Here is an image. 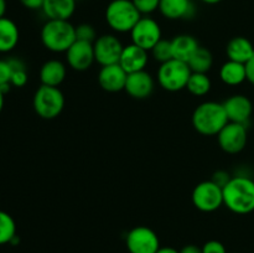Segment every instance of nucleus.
<instances>
[{
  "mask_svg": "<svg viewBox=\"0 0 254 253\" xmlns=\"http://www.w3.org/2000/svg\"><path fill=\"white\" fill-rule=\"evenodd\" d=\"M20 31L15 21L4 16L0 19V54H7L16 47Z\"/></svg>",
  "mask_w": 254,
  "mask_h": 253,
  "instance_id": "nucleus-22",
  "label": "nucleus"
},
{
  "mask_svg": "<svg viewBox=\"0 0 254 253\" xmlns=\"http://www.w3.org/2000/svg\"><path fill=\"white\" fill-rule=\"evenodd\" d=\"M4 98H5V94L2 93V91L0 89V113H1L2 108H4Z\"/></svg>",
  "mask_w": 254,
  "mask_h": 253,
  "instance_id": "nucleus-39",
  "label": "nucleus"
},
{
  "mask_svg": "<svg viewBox=\"0 0 254 253\" xmlns=\"http://www.w3.org/2000/svg\"><path fill=\"white\" fill-rule=\"evenodd\" d=\"M76 6L77 0H45L41 11L47 20H69Z\"/></svg>",
  "mask_w": 254,
  "mask_h": 253,
  "instance_id": "nucleus-19",
  "label": "nucleus"
},
{
  "mask_svg": "<svg viewBox=\"0 0 254 253\" xmlns=\"http://www.w3.org/2000/svg\"><path fill=\"white\" fill-rule=\"evenodd\" d=\"M223 106H225L228 121L247 126L253 113V104L247 96L233 94L223 102Z\"/></svg>",
  "mask_w": 254,
  "mask_h": 253,
  "instance_id": "nucleus-13",
  "label": "nucleus"
},
{
  "mask_svg": "<svg viewBox=\"0 0 254 253\" xmlns=\"http://www.w3.org/2000/svg\"><path fill=\"white\" fill-rule=\"evenodd\" d=\"M12 68V74H11V86L14 87H24L25 84L29 81V74H27L26 64L24 63V61H21L20 59H9L7 60Z\"/></svg>",
  "mask_w": 254,
  "mask_h": 253,
  "instance_id": "nucleus-27",
  "label": "nucleus"
},
{
  "mask_svg": "<svg viewBox=\"0 0 254 253\" xmlns=\"http://www.w3.org/2000/svg\"><path fill=\"white\" fill-rule=\"evenodd\" d=\"M16 235V223L12 216L0 210V246L11 243Z\"/></svg>",
  "mask_w": 254,
  "mask_h": 253,
  "instance_id": "nucleus-26",
  "label": "nucleus"
},
{
  "mask_svg": "<svg viewBox=\"0 0 254 253\" xmlns=\"http://www.w3.org/2000/svg\"><path fill=\"white\" fill-rule=\"evenodd\" d=\"M191 72L195 73H207L213 66V56L206 47H198L195 54L188 61Z\"/></svg>",
  "mask_w": 254,
  "mask_h": 253,
  "instance_id": "nucleus-24",
  "label": "nucleus"
},
{
  "mask_svg": "<svg viewBox=\"0 0 254 253\" xmlns=\"http://www.w3.org/2000/svg\"><path fill=\"white\" fill-rule=\"evenodd\" d=\"M154 88H155L154 77L144 69L128 74L124 91L134 99H145L153 94Z\"/></svg>",
  "mask_w": 254,
  "mask_h": 253,
  "instance_id": "nucleus-14",
  "label": "nucleus"
},
{
  "mask_svg": "<svg viewBox=\"0 0 254 253\" xmlns=\"http://www.w3.org/2000/svg\"><path fill=\"white\" fill-rule=\"evenodd\" d=\"M246 74H247V81L254 86V56L246 63Z\"/></svg>",
  "mask_w": 254,
  "mask_h": 253,
  "instance_id": "nucleus-35",
  "label": "nucleus"
},
{
  "mask_svg": "<svg viewBox=\"0 0 254 253\" xmlns=\"http://www.w3.org/2000/svg\"><path fill=\"white\" fill-rule=\"evenodd\" d=\"M20 4L29 10H41L45 0H19Z\"/></svg>",
  "mask_w": 254,
  "mask_h": 253,
  "instance_id": "nucleus-34",
  "label": "nucleus"
},
{
  "mask_svg": "<svg viewBox=\"0 0 254 253\" xmlns=\"http://www.w3.org/2000/svg\"><path fill=\"white\" fill-rule=\"evenodd\" d=\"M156 253H180V252L173 247H160Z\"/></svg>",
  "mask_w": 254,
  "mask_h": 253,
  "instance_id": "nucleus-37",
  "label": "nucleus"
},
{
  "mask_svg": "<svg viewBox=\"0 0 254 253\" xmlns=\"http://www.w3.org/2000/svg\"><path fill=\"white\" fill-rule=\"evenodd\" d=\"M151 56L154 60L160 63L168 62L173 59V47H171V40L161 39L153 49L150 50Z\"/></svg>",
  "mask_w": 254,
  "mask_h": 253,
  "instance_id": "nucleus-28",
  "label": "nucleus"
},
{
  "mask_svg": "<svg viewBox=\"0 0 254 253\" xmlns=\"http://www.w3.org/2000/svg\"><path fill=\"white\" fill-rule=\"evenodd\" d=\"M97 37L98 36H97L96 29L91 24L83 22V24H79L76 26V39L79 41H87L93 44Z\"/></svg>",
  "mask_w": 254,
  "mask_h": 253,
  "instance_id": "nucleus-29",
  "label": "nucleus"
},
{
  "mask_svg": "<svg viewBox=\"0 0 254 253\" xmlns=\"http://www.w3.org/2000/svg\"><path fill=\"white\" fill-rule=\"evenodd\" d=\"M129 34H130L131 44L146 51H150L163 39L160 25L150 16H141Z\"/></svg>",
  "mask_w": 254,
  "mask_h": 253,
  "instance_id": "nucleus-8",
  "label": "nucleus"
},
{
  "mask_svg": "<svg viewBox=\"0 0 254 253\" xmlns=\"http://www.w3.org/2000/svg\"><path fill=\"white\" fill-rule=\"evenodd\" d=\"M228 122L230 121L223 103L215 101H207L198 104L191 117L193 129L205 136H217Z\"/></svg>",
  "mask_w": 254,
  "mask_h": 253,
  "instance_id": "nucleus-2",
  "label": "nucleus"
},
{
  "mask_svg": "<svg viewBox=\"0 0 254 253\" xmlns=\"http://www.w3.org/2000/svg\"><path fill=\"white\" fill-rule=\"evenodd\" d=\"M124 45L113 34H103L93 42L94 59L101 67L119 63Z\"/></svg>",
  "mask_w": 254,
  "mask_h": 253,
  "instance_id": "nucleus-9",
  "label": "nucleus"
},
{
  "mask_svg": "<svg viewBox=\"0 0 254 253\" xmlns=\"http://www.w3.org/2000/svg\"><path fill=\"white\" fill-rule=\"evenodd\" d=\"M159 11L168 20L192 17L195 9L191 0H160Z\"/></svg>",
  "mask_w": 254,
  "mask_h": 253,
  "instance_id": "nucleus-17",
  "label": "nucleus"
},
{
  "mask_svg": "<svg viewBox=\"0 0 254 253\" xmlns=\"http://www.w3.org/2000/svg\"><path fill=\"white\" fill-rule=\"evenodd\" d=\"M141 16L131 0H112L104 12L108 26L118 34L130 32Z\"/></svg>",
  "mask_w": 254,
  "mask_h": 253,
  "instance_id": "nucleus-4",
  "label": "nucleus"
},
{
  "mask_svg": "<svg viewBox=\"0 0 254 253\" xmlns=\"http://www.w3.org/2000/svg\"><path fill=\"white\" fill-rule=\"evenodd\" d=\"M180 253H202V247H198L196 245H188L179 251Z\"/></svg>",
  "mask_w": 254,
  "mask_h": 253,
  "instance_id": "nucleus-36",
  "label": "nucleus"
},
{
  "mask_svg": "<svg viewBox=\"0 0 254 253\" xmlns=\"http://www.w3.org/2000/svg\"><path fill=\"white\" fill-rule=\"evenodd\" d=\"M34 111L40 118L55 119L62 113L64 108V96L59 87H50L41 84L36 89L32 98Z\"/></svg>",
  "mask_w": 254,
  "mask_h": 253,
  "instance_id": "nucleus-5",
  "label": "nucleus"
},
{
  "mask_svg": "<svg viewBox=\"0 0 254 253\" xmlns=\"http://www.w3.org/2000/svg\"><path fill=\"white\" fill-rule=\"evenodd\" d=\"M171 47H173V59L188 63L200 45H198L197 39L192 35L181 34L171 40Z\"/></svg>",
  "mask_w": 254,
  "mask_h": 253,
  "instance_id": "nucleus-21",
  "label": "nucleus"
},
{
  "mask_svg": "<svg viewBox=\"0 0 254 253\" xmlns=\"http://www.w3.org/2000/svg\"><path fill=\"white\" fill-rule=\"evenodd\" d=\"M191 200L201 212H215L223 205V189L212 180L202 181L195 186Z\"/></svg>",
  "mask_w": 254,
  "mask_h": 253,
  "instance_id": "nucleus-7",
  "label": "nucleus"
},
{
  "mask_svg": "<svg viewBox=\"0 0 254 253\" xmlns=\"http://www.w3.org/2000/svg\"><path fill=\"white\" fill-rule=\"evenodd\" d=\"M202 253H227V250L222 242L211 240L202 246Z\"/></svg>",
  "mask_w": 254,
  "mask_h": 253,
  "instance_id": "nucleus-32",
  "label": "nucleus"
},
{
  "mask_svg": "<svg viewBox=\"0 0 254 253\" xmlns=\"http://www.w3.org/2000/svg\"><path fill=\"white\" fill-rule=\"evenodd\" d=\"M67 76V66L60 60H49L40 68L41 84L50 87H59Z\"/></svg>",
  "mask_w": 254,
  "mask_h": 253,
  "instance_id": "nucleus-18",
  "label": "nucleus"
},
{
  "mask_svg": "<svg viewBox=\"0 0 254 253\" xmlns=\"http://www.w3.org/2000/svg\"><path fill=\"white\" fill-rule=\"evenodd\" d=\"M212 82L207 73H195L192 72L189 78L186 89L195 97H203L210 93Z\"/></svg>",
  "mask_w": 254,
  "mask_h": 253,
  "instance_id": "nucleus-25",
  "label": "nucleus"
},
{
  "mask_svg": "<svg viewBox=\"0 0 254 253\" xmlns=\"http://www.w3.org/2000/svg\"><path fill=\"white\" fill-rule=\"evenodd\" d=\"M191 73L192 72L186 62L171 59L170 61L160 63L156 72V79L159 86L165 91L179 92L186 88Z\"/></svg>",
  "mask_w": 254,
  "mask_h": 253,
  "instance_id": "nucleus-6",
  "label": "nucleus"
},
{
  "mask_svg": "<svg viewBox=\"0 0 254 253\" xmlns=\"http://www.w3.org/2000/svg\"><path fill=\"white\" fill-rule=\"evenodd\" d=\"M45 49L55 54H66L76 41V26L69 20H47L40 32Z\"/></svg>",
  "mask_w": 254,
  "mask_h": 253,
  "instance_id": "nucleus-3",
  "label": "nucleus"
},
{
  "mask_svg": "<svg viewBox=\"0 0 254 253\" xmlns=\"http://www.w3.org/2000/svg\"><path fill=\"white\" fill-rule=\"evenodd\" d=\"M226 55L231 61L246 64L254 56V46L247 37L236 36L228 41Z\"/></svg>",
  "mask_w": 254,
  "mask_h": 253,
  "instance_id": "nucleus-20",
  "label": "nucleus"
},
{
  "mask_svg": "<svg viewBox=\"0 0 254 253\" xmlns=\"http://www.w3.org/2000/svg\"><path fill=\"white\" fill-rule=\"evenodd\" d=\"M143 16H149L150 14L159 10L160 0H131Z\"/></svg>",
  "mask_w": 254,
  "mask_h": 253,
  "instance_id": "nucleus-30",
  "label": "nucleus"
},
{
  "mask_svg": "<svg viewBox=\"0 0 254 253\" xmlns=\"http://www.w3.org/2000/svg\"><path fill=\"white\" fill-rule=\"evenodd\" d=\"M223 205L237 215L254 211V180L248 176H233L223 186Z\"/></svg>",
  "mask_w": 254,
  "mask_h": 253,
  "instance_id": "nucleus-1",
  "label": "nucleus"
},
{
  "mask_svg": "<svg viewBox=\"0 0 254 253\" xmlns=\"http://www.w3.org/2000/svg\"><path fill=\"white\" fill-rule=\"evenodd\" d=\"M149 51L136 46L134 44H129L124 46L122 52L119 64L127 73H134V72L144 71L148 66L149 62Z\"/></svg>",
  "mask_w": 254,
  "mask_h": 253,
  "instance_id": "nucleus-16",
  "label": "nucleus"
},
{
  "mask_svg": "<svg viewBox=\"0 0 254 253\" xmlns=\"http://www.w3.org/2000/svg\"><path fill=\"white\" fill-rule=\"evenodd\" d=\"M200 1L205 2V4H207V5H216V4H218V2L222 1V0H200Z\"/></svg>",
  "mask_w": 254,
  "mask_h": 253,
  "instance_id": "nucleus-40",
  "label": "nucleus"
},
{
  "mask_svg": "<svg viewBox=\"0 0 254 253\" xmlns=\"http://www.w3.org/2000/svg\"><path fill=\"white\" fill-rule=\"evenodd\" d=\"M220 78L227 86H240L243 82L247 81L246 64L228 60L221 66Z\"/></svg>",
  "mask_w": 254,
  "mask_h": 253,
  "instance_id": "nucleus-23",
  "label": "nucleus"
},
{
  "mask_svg": "<svg viewBox=\"0 0 254 253\" xmlns=\"http://www.w3.org/2000/svg\"><path fill=\"white\" fill-rule=\"evenodd\" d=\"M6 0H0V19L5 16V12H6Z\"/></svg>",
  "mask_w": 254,
  "mask_h": 253,
  "instance_id": "nucleus-38",
  "label": "nucleus"
},
{
  "mask_svg": "<svg viewBox=\"0 0 254 253\" xmlns=\"http://www.w3.org/2000/svg\"><path fill=\"white\" fill-rule=\"evenodd\" d=\"M231 178H232V176H231L230 174L227 173V171L218 170V171H216L215 174H213V176H212V179H211V180H212L213 183L217 184V185H220L221 188H223V186H225L226 184H227L228 181L231 180Z\"/></svg>",
  "mask_w": 254,
  "mask_h": 253,
  "instance_id": "nucleus-33",
  "label": "nucleus"
},
{
  "mask_svg": "<svg viewBox=\"0 0 254 253\" xmlns=\"http://www.w3.org/2000/svg\"><path fill=\"white\" fill-rule=\"evenodd\" d=\"M126 245L129 253H156L160 241L155 231L146 226H136L127 235Z\"/></svg>",
  "mask_w": 254,
  "mask_h": 253,
  "instance_id": "nucleus-10",
  "label": "nucleus"
},
{
  "mask_svg": "<svg viewBox=\"0 0 254 253\" xmlns=\"http://www.w3.org/2000/svg\"><path fill=\"white\" fill-rule=\"evenodd\" d=\"M220 148L227 154H238L246 148L248 141L247 126L228 122L217 134Z\"/></svg>",
  "mask_w": 254,
  "mask_h": 253,
  "instance_id": "nucleus-11",
  "label": "nucleus"
},
{
  "mask_svg": "<svg viewBox=\"0 0 254 253\" xmlns=\"http://www.w3.org/2000/svg\"><path fill=\"white\" fill-rule=\"evenodd\" d=\"M128 73L119 63L101 67L98 72V83L102 89L109 93L124 91Z\"/></svg>",
  "mask_w": 254,
  "mask_h": 253,
  "instance_id": "nucleus-15",
  "label": "nucleus"
},
{
  "mask_svg": "<svg viewBox=\"0 0 254 253\" xmlns=\"http://www.w3.org/2000/svg\"><path fill=\"white\" fill-rule=\"evenodd\" d=\"M12 68L7 60H0V88L5 86H11Z\"/></svg>",
  "mask_w": 254,
  "mask_h": 253,
  "instance_id": "nucleus-31",
  "label": "nucleus"
},
{
  "mask_svg": "<svg viewBox=\"0 0 254 253\" xmlns=\"http://www.w3.org/2000/svg\"><path fill=\"white\" fill-rule=\"evenodd\" d=\"M66 62L73 71L83 72L91 68L92 64L96 62L93 44L76 40L66 51Z\"/></svg>",
  "mask_w": 254,
  "mask_h": 253,
  "instance_id": "nucleus-12",
  "label": "nucleus"
}]
</instances>
